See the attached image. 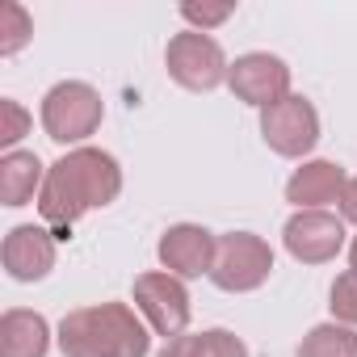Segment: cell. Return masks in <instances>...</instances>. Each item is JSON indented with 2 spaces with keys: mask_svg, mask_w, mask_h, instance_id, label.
Listing matches in <instances>:
<instances>
[{
  "mask_svg": "<svg viewBox=\"0 0 357 357\" xmlns=\"http://www.w3.org/2000/svg\"><path fill=\"white\" fill-rule=\"evenodd\" d=\"M118 194H122V164L105 147H72L47 168L38 215L59 240H72V227L89 211L118 202Z\"/></svg>",
  "mask_w": 357,
  "mask_h": 357,
  "instance_id": "6da1fadb",
  "label": "cell"
},
{
  "mask_svg": "<svg viewBox=\"0 0 357 357\" xmlns=\"http://www.w3.org/2000/svg\"><path fill=\"white\" fill-rule=\"evenodd\" d=\"M55 344L63 357H147L151 328L130 303H93L59 319Z\"/></svg>",
  "mask_w": 357,
  "mask_h": 357,
  "instance_id": "7a4b0ae2",
  "label": "cell"
},
{
  "mask_svg": "<svg viewBox=\"0 0 357 357\" xmlns=\"http://www.w3.org/2000/svg\"><path fill=\"white\" fill-rule=\"evenodd\" d=\"M43 130L47 139H55L59 147H89V139L101 130L105 122V101L93 84L84 80H59L47 89L43 97Z\"/></svg>",
  "mask_w": 357,
  "mask_h": 357,
  "instance_id": "3957f363",
  "label": "cell"
},
{
  "mask_svg": "<svg viewBox=\"0 0 357 357\" xmlns=\"http://www.w3.org/2000/svg\"><path fill=\"white\" fill-rule=\"evenodd\" d=\"M164 68H168V76L176 84L190 89V93H215L219 84H227L231 59H227V51L219 47L215 34L181 30V34H172L168 47H164Z\"/></svg>",
  "mask_w": 357,
  "mask_h": 357,
  "instance_id": "277c9868",
  "label": "cell"
},
{
  "mask_svg": "<svg viewBox=\"0 0 357 357\" xmlns=\"http://www.w3.org/2000/svg\"><path fill=\"white\" fill-rule=\"evenodd\" d=\"M273 273V248L257 231H223L211 265V282L223 294H252Z\"/></svg>",
  "mask_w": 357,
  "mask_h": 357,
  "instance_id": "5b68a950",
  "label": "cell"
},
{
  "mask_svg": "<svg viewBox=\"0 0 357 357\" xmlns=\"http://www.w3.org/2000/svg\"><path fill=\"white\" fill-rule=\"evenodd\" d=\"M261 139L282 160H307L319 143V109L303 93H290L261 109Z\"/></svg>",
  "mask_w": 357,
  "mask_h": 357,
  "instance_id": "8992f818",
  "label": "cell"
},
{
  "mask_svg": "<svg viewBox=\"0 0 357 357\" xmlns=\"http://www.w3.org/2000/svg\"><path fill=\"white\" fill-rule=\"evenodd\" d=\"M130 298H135V311L147 319V328L164 340L172 336H185L190 328V290L181 278H172L164 269H151V273H139L135 286H130Z\"/></svg>",
  "mask_w": 357,
  "mask_h": 357,
  "instance_id": "52a82bcc",
  "label": "cell"
},
{
  "mask_svg": "<svg viewBox=\"0 0 357 357\" xmlns=\"http://www.w3.org/2000/svg\"><path fill=\"white\" fill-rule=\"evenodd\" d=\"M344 219L332 211H294L282 227V244L298 265H328L344 248Z\"/></svg>",
  "mask_w": 357,
  "mask_h": 357,
  "instance_id": "ba28073f",
  "label": "cell"
},
{
  "mask_svg": "<svg viewBox=\"0 0 357 357\" xmlns=\"http://www.w3.org/2000/svg\"><path fill=\"white\" fill-rule=\"evenodd\" d=\"M290 80H294L290 63L269 51H248L227 72V89L236 93V101H244L252 109H269L273 101L290 97Z\"/></svg>",
  "mask_w": 357,
  "mask_h": 357,
  "instance_id": "9c48e42d",
  "label": "cell"
},
{
  "mask_svg": "<svg viewBox=\"0 0 357 357\" xmlns=\"http://www.w3.org/2000/svg\"><path fill=\"white\" fill-rule=\"evenodd\" d=\"M215 248H219V236L206 231L202 223H172L160 236L155 257H160V269L164 273L181 278V282H194V278H211Z\"/></svg>",
  "mask_w": 357,
  "mask_h": 357,
  "instance_id": "30bf717a",
  "label": "cell"
},
{
  "mask_svg": "<svg viewBox=\"0 0 357 357\" xmlns=\"http://www.w3.org/2000/svg\"><path fill=\"white\" fill-rule=\"evenodd\" d=\"M55 257H59V236L47 227V223H17L5 244H0V261H5V273L22 286L30 282H43L51 269H55Z\"/></svg>",
  "mask_w": 357,
  "mask_h": 357,
  "instance_id": "8fae6325",
  "label": "cell"
},
{
  "mask_svg": "<svg viewBox=\"0 0 357 357\" xmlns=\"http://www.w3.org/2000/svg\"><path fill=\"white\" fill-rule=\"evenodd\" d=\"M344 185L349 172L336 160H303L286 181V202L294 211H328L332 202H340Z\"/></svg>",
  "mask_w": 357,
  "mask_h": 357,
  "instance_id": "7c38bea8",
  "label": "cell"
},
{
  "mask_svg": "<svg viewBox=\"0 0 357 357\" xmlns=\"http://www.w3.org/2000/svg\"><path fill=\"white\" fill-rule=\"evenodd\" d=\"M51 324L30 307H13L0 315V357H47L51 353Z\"/></svg>",
  "mask_w": 357,
  "mask_h": 357,
  "instance_id": "4fadbf2b",
  "label": "cell"
},
{
  "mask_svg": "<svg viewBox=\"0 0 357 357\" xmlns=\"http://www.w3.org/2000/svg\"><path fill=\"white\" fill-rule=\"evenodd\" d=\"M43 181H47V164L34 151L17 147V151L0 155V202H5L9 211H17L26 202H38Z\"/></svg>",
  "mask_w": 357,
  "mask_h": 357,
  "instance_id": "5bb4252c",
  "label": "cell"
},
{
  "mask_svg": "<svg viewBox=\"0 0 357 357\" xmlns=\"http://www.w3.org/2000/svg\"><path fill=\"white\" fill-rule=\"evenodd\" d=\"M294 357H357V328H344L336 319L315 324L303 340Z\"/></svg>",
  "mask_w": 357,
  "mask_h": 357,
  "instance_id": "9a60e30c",
  "label": "cell"
},
{
  "mask_svg": "<svg viewBox=\"0 0 357 357\" xmlns=\"http://www.w3.org/2000/svg\"><path fill=\"white\" fill-rule=\"evenodd\" d=\"M34 38V17L26 13V5H17V0H5L0 5V55H17L26 43Z\"/></svg>",
  "mask_w": 357,
  "mask_h": 357,
  "instance_id": "2e32d148",
  "label": "cell"
},
{
  "mask_svg": "<svg viewBox=\"0 0 357 357\" xmlns=\"http://www.w3.org/2000/svg\"><path fill=\"white\" fill-rule=\"evenodd\" d=\"M30 126H34V114L17 97H0V147L17 151V143L30 135Z\"/></svg>",
  "mask_w": 357,
  "mask_h": 357,
  "instance_id": "e0dca14e",
  "label": "cell"
},
{
  "mask_svg": "<svg viewBox=\"0 0 357 357\" xmlns=\"http://www.w3.org/2000/svg\"><path fill=\"white\" fill-rule=\"evenodd\" d=\"M328 311H332L336 324L357 328V273H353V269H344V273L332 282V290H328Z\"/></svg>",
  "mask_w": 357,
  "mask_h": 357,
  "instance_id": "ac0fdd59",
  "label": "cell"
},
{
  "mask_svg": "<svg viewBox=\"0 0 357 357\" xmlns=\"http://www.w3.org/2000/svg\"><path fill=\"white\" fill-rule=\"evenodd\" d=\"M181 17L190 22V30L211 34V30H219L223 22L236 17V5H231V0H227V5H181Z\"/></svg>",
  "mask_w": 357,
  "mask_h": 357,
  "instance_id": "d6986e66",
  "label": "cell"
},
{
  "mask_svg": "<svg viewBox=\"0 0 357 357\" xmlns=\"http://www.w3.org/2000/svg\"><path fill=\"white\" fill-rule=\"evenodd\" d=\"M202 357H248V344L227 328H206L202 332Z\"/></svg>",
  "mask_w": 357,
  "mask_h": 357,
  "instance_id": "ffe728a7",
  "label": "cell"
},
{
  "mask_svg": "<svg viewBox=\"0 0 357 357\" xmlns=\"http://www.w3.org/2000/svg\"><path fill=\"white\" fill-rule=\"evenodd\" d=\"M160 357H202V332H185V336H172Z\"/></svg>",
  "mask_w": 357,
  "mask_h": 357,
  "instance_id": "44dd1931",
  "label": "cell"
},
{
  "mask_svg": "<svg viewBox=\"0 0 357 357\" xmlns=\"http://www.w3.org/2000/svg\"><path fill=\"white\" fill-rule=\"evenodd\" d=\"M336 211H340V219H344V223H353V227H357V176H349V185H344V194H340Z\"/></svg>",
  "mask_w": 357,
  "mask_h": 357,
  "instance_id": "7402d4cb",
  "label": "cell"
},
{
  "mask_svg": "<svg viewBox=\"0 0 357 357\" xmlns=\"http://www.w3.org/2000/svg\"><path fill=\"white\" fill-rule=\"evenodd\" d=\"M349 269L357 273V236H353V244H349Z\"/></svg>",
  "mask_w": 357,
  "mask_h": 357,
  "instance_id": "603a6c76",
  "label": "cell"
}]
</instances>
